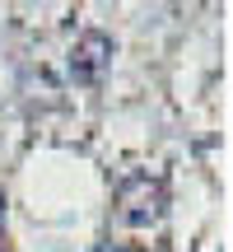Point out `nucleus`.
<instances>
[{"label":"nucleus","instance_id":"nucleus-3","mask_svg":"<svg viewBox=\"0 0 233 252\" xmlns=\"http://www.w3.org/2000/svg\"><path fill=\"white\" fill-rule=\"evenodd\" d=\"M0 248H5V196H0Z\"/></svg>","mask_w":233,"mask_h":252},{"label":"nucleus","instance_id":"nucleus-1","mask_svg":"<svg viewBox=\"0 0 233 252\" xmlns=\"http://www.w3.org/2000/svg\"><path fill=\"white\" fill-rule=\"evenodd\" d=\"M163 206H168V191H163V178H154V173H131L116 191V215L135 229L159 224Z\"/></svg>","mask_w":233,"mask_h":252},{"label":"nucleus","instance_id":"nucleus-2","mask_svg":"<svg viewBox=\"0 0 233 252\" xmlns=\"http://www.w3.org/2000/svg\"><path fill=\"white\" fill-rule=\"evenodd\" d=\"M112 56H116V42L103 28H89V33H80L75 37V47H70V80L75 84H98L103 75H108V65H112Z\"/></svg>","mask_w":233,"mask_h":252}]
</instances>
